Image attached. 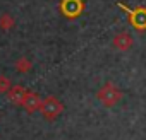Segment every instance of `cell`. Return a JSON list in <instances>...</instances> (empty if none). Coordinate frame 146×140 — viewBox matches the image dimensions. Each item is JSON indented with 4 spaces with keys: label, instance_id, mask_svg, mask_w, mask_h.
I'll return each mask as SVG.
<instances>
[{
    "label": "cell",
    "instance_id": "cell-4",
    "mask_svg": "<svg viewBox=\"0 0 146 140\" xmlns=\"http://www.w3.org/2000/svg\"><path fill=\"white\" fill-rule=\"evenodd\" d=\"M58 9H60L64 17L74 21L84 12V2L83 0H60Z\"/></svg>",
    "mask_w": 146,
    "mask_h": 140
},
{
    "label": "cell",
    "instance_id": "cell-1",
    "mask_svg": "<svg viewBox=\"0 0 146 140\" xmlns=\"http://www.w3.org/2000/svg\"><path fill=\"white\" fill-rule=\"evenodd\" d=\"M125 14H127V19H129V24L136 29V31H146V7L144 5H139V7H134V9H131V7H127L125 4H122V2H119L117 4Z\"/></svg>",
    "mask_w": 146,
    "mask_h": 140
},
{
    "label": "cell",
    "instance_id": "cell-2",
    "mask_svg": "<svg viewBox=\"0 0 146 140\" xmlns=\"http://www.w3.org/2000/svg\"><path fill=\"white\" fill-rule=\"evenodd\" d=\"M122 91L115 86V84H112V82H107L98 92H96V97L102 101V104L103 106H107V108H112V106H115L120 99H122Z\"/></svg>",
    "mask_w": 146,
    "mask_h": 140
},
{
    "label": "cell",
    "instance_id": "cell-8",
    "mask_svg": "<svg viewBox=\"0 0 146 140\" xmlns=\"http://www.w3.org/2000/svg\"><path fill=\"white\" fill-rule=\"evenodd\" d=\"M14 67H16V70H17L19 74H28L29 70L33 68V61H31V60H28L26 56H21V58H17V60H16Z\"/></svg>",
    "mask_w": 146,
    "mask_h": 140
},
{
    "label": "cell",
    "instance_id": "cell-10",
    "mask_svg": "<svg viewBox=\"0 0 146 140\" xmlns=\"http://www.w3.org/2000/svg\"><path fill=\"white\" fill-rule=\"evenodd\" d=\"M11 87H12V84H11L9 77L0 75V94H7V91H9Z\"/></svg>",
    "mask_w": 146,
    "mask_h": 140
},
{
    "label": "cell",
    "instance_id": "cell-3",
    "mask_svg": "<svg viewBox=\"0 0 146 140\" xmlns=\"http://www.w3.org/2000/svg\"><path fill=\"white\" fill-rule=\"evenodd\" d=\"M40 111H41V114H43L48 121H52V120H55L57 116L62 114V111H64V104L60 103L58 97H55V96H46V97L41 101Z\"/></svg>",
    "mask_w": 146,
    "mask_h": 140
},
{
    "label": "cell",
    "instance_id": "cell-9",
    "mask_svg": "<svg viewBox=\"0 0 146 140\" xmlns=\"http://www.w3.org/2000/svg\"><path fill=\"white\" fill-rule=\"evenodd\" d=\"M16 26V19L9 14V12H4L2 16H0V29H4V31H9Z\"/></svg>",
    "mask_w": 146,
    "mask_h": 140
},
{
    "label": "cell",
    "instance_id": "cell-5",
    "mask_svg": "<svg viewBox=\"0 0 146 140\" xmlns=\"http://www.w3.org/2000/svg\"><path fill=\"white\" fill-rule=\"evenodd\" d=\"M40 106H41V97H40V94L35 92V91H28L26 96H24V99H23L21 108H24L26 113L31 114V113L40 111Z\"/></svg>",
    "mask_w": 146,
    "mask_h": 140
},
{
    "label": "cell",
    "instance_id": "cell-6",
    "mask_svg": "<svg viewBox=\"0 0 146 140\" xmlns=\"http://www.w3.org/2000/svg\"><path fill=\"white\" fill-rule=\"evenodd\" d=\"M112 43H113V46H115L117 50H120V51H129V50L132 48V44H134V39H132V36H131L129 33L122 31V33H117V34L113 36Z\"/></svg>",
    "mask_w": 146,
    "mask_h": 140
},
{
    "label": "cell",
    "instance_id": "cell-7",
    "mask_svg": "<svg viewBox=\"0 0 146 140\" xmlns=\"http://www.w3.org/2000/svg\"><path fill=\"white\" fill-rule=\"evenodd\" d=\"M26 92H28V89H24L23 86H12V87L7 91V99H9L12 104L21 106V104H23V99H24V96H26Z\"/></svg>",
    "mask_w": 146,
    "mask_h": 140
}]
</instances>
